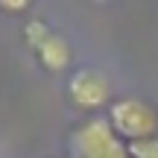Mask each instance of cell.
<instances>
[{
  "mask_svg": "<svg viewBox=\"0 0 158 158\" xmlns=\"http://www.w3.org/2000/svg\"><path fill=\"white\" fill-rule=\"evenodd\" d=\"M23 38H27V44L35 50L38 62L44 64L47 70L59 73V70H64L70 64V44H68V38L59 35V32H53L44 21H29L27 27H23Z\"/></svg>",
  "mask_w": 158,
  "mask_h": 158,
  "instance_id": "3",
  "label": "cell"
},
{
  "mask_svg": "<svg viewBox=\"0 0 158 158\" xmlns=\"http://www.w3.org/2000/svg\"><path fill=\"white\" fill-rule=\"evenodd\" d=\"M126 147H129V158H158V135L126 143Z\"/></svg>",
  "mask_w": 158,
  "mask_h": 158,
  "instance_id": "5",
  "label": "cell"
},
{
  "mask_svg": "<svg viewBox=\"0 0 158 158\" xmlns=\"http://www.w3.org/2000/svg\"><path fill=\"white\" fill-rule=\"evenodd\" d=\"M108 123L123 143H135V141L158 135V111L138 97L114 100L111 111H108Z\"/></svg>",
  "mask_w": 158,
  "mask_h": 158,
  "instance_id": "1",
  "label": "cell"
},
{
  "mask_svg": "<svg viewBox=\"0 0 158 158\" xmlns=\"http://www.w3.org/2000/svg\"><path fill=\"white\" fill-rule=\"evenodd\" d=\"M76 158H129V147L114 135L108 117H91L73 132Z\"/></svg>",
  "mask_w": 158,
  "mask_h": 158,
  "instance_id": "2",
  "label": "cell"
},
{
  "mask_svg": "<svg viewBox=\"0 0 158 158\" xmlns=\"http://www.w3.org/2000/svg\"><path fill=\"white\" fill-rule=\"evenodd\" d=\"M68 94H70V100H73L79 108L94 111V108H100V106L108 102L111 85H108V76L102 73V70L82 68V70H76V73L68 79Z\"/></svg>",
  "mask_w": 158,
  "mask_h": 158,
  "instance_id": "4",
  "label": "cell"
}]
</instances>
